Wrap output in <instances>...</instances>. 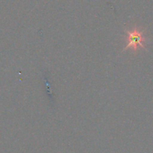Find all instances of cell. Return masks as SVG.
<instances>
[{"mask_svg":"<svg viewBox=\"0 0 153 153\" xmlns=\"http://www.w3.org/2000/svg\"><path fill=\"white\" fill-rule=\"evenodd\" d=\"M127 34H128V37H127L128 44L124 49L125 50L128 48H131L134 50H137L139 47L145 48L143 43L145 41L143 31H140L137 28H134L133 31H127Z\"/></svg>","mask_w":153,"mask_h":153,"instance_id":"6da1fadb","label":"cell"}]
</instances>
